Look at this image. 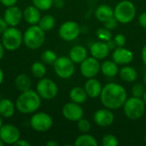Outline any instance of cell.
<instances>
[{
	"label": "cell",
	"instance_id": "obj_1",
	"mask_svg": "<svg viewBox=\"0 0 146 146\" xmlns=\"http://www.w3.org/2000/svg\"><path fill=\"white\" fill-rule=\"evenodd\" d=\"M99 98L105 108L113 110L123 107L127 99V94L126 89L121 85L111 82L103 87Z\"/></svg>",
	"mask_w": 146,
	"mask_h": 146
},
{
	"label": "cell",
	"instance_id": "obj_2",
	"mask_svg": "<svg viewBox=\"0 0 146 146\" xmlns=\"http://www.w3.org/2000/svg\"><path fill=\"white\" fill-rule=\"evenodd\" d=\"M42 98L37 92L29 89L25 92H21L15 100L16 110L23 115H30L38 111L40 108Z\"/></svg>",
	"mask_w": 146,
	"mask_h": 146
},
{
	"label": "cell",
	"instance_id": "obj_3",
	"mask_svg": "<svg viewBox=\"0 0 146 146\" xmlns=\"http://www.w3.org/2000/svg\"><path fill=\"white\" fill-rule=\"evenodd\" d=\"M45 41V32L38 25H30L23 33V44L30 50L40 48Z\"/></svg>",
	"mask_w": 146,
	"mask_h": 146
},
{
	"label": "cell",
	"instance_id": "obj_4",
	"mask_svg": "<svg viewBox=\"0 0 146 146\" xmlns=\"http://www.w3.org/2000/svg\"><path fill=\"white\" fill-rule=\"evenodd\" d=\"M1 42L6 50L15 51L23 44V33L16 27H9L3 33Z\"/></svg>",
	"mask_w": 146,
	"mask_h": 146
},
{
	"label": "cell",
	"instance_id": "obj_5",
	"mask_svg": "<svg viewBox=\"0 0 146 146\" xmlns=\"http://www.w3.org/2000/svg\"><path fill=\"white\" fill-rule=\"evenodd\" d=\"M136 8L133 2L122 0L114 9V16L121 24L130 23L136 16Z\"/></svg>",
	"mask_w": 146,
	"mask_h": 146
},
{
	"label": "cell",
	"instance_id": "obj_6",
	"mask_svg": "<svg viewBox=\"0 0 146 146\" xmlns=\"http://www.w3.org/2000/svg\"><path fill=\"white\" fill-rule=\"evenodd\" d=\"M125 115L133 121L139 120L145 114V103L142 98L131 97L127 98L123 105Z\"/></svg>",
	"mask_w": 146,
	"mask_h": 146
},
{
	"label": "cell",
	"instance_id": "obj_7",
	"mask_svg": "<svg viewBox=\"0 0 146 146\" xmlns=\"http://www.w3.org/2000/svg\"><path fill=\"white\" fill-rule=\"evenodd\" d=\"M53 67L56 74L62 80L71 78L75 72L74 62L69 58V56H62L57 57L53 64Z\"/></svg>",
	"mask_w": 146,
	"mask_h": 146
},
{
	"label": "cell",
	"instance_id": "obj_8",
	"mask_svg": "<svg viewBox=\"0 0 146 146\" xmlns=\"http://www.w3.org/2000/svg\"><path fill=\"white\" fill-rule=\"evenodd\" d=\"M36 91L44 100H52L54 99L58 93V86L56 82L49 78H41L38 80Z\"/></svg>",
	"mask_w": 146,
	"mask_h": 146
},
{
	"label": "cell",
	"instance_id": "obj_9",
	"mask_svg": "<svg viewBox=\"0 0 146 146\" xmlns=\"http://www.w3.org/2000/svg\"><path fill=\"white\" fill-rule=\"evenodd\" d=\"M52 117L45 112H35L30 118V127L36 132L44 133L53 126Z\"/></svg>",
	"mask_w": 146,
	"mask_h": 146
},
{
	"label": "cell",
	"instance_id": "obj_10",
	"mask_svg": "<svg viewBox=\"0 0 146 146\" xmlns=\"http://www.w3.org/2000/svg\"><path fill=\"white\" fill-rule=\"evenodd\" d=\"M80 33V25L74 21H67L63 22L58 30L59 37L67 42L75 40Z\"/></svg>",
	"mask_w": 146,
	"mask_h": 146
},
{
	"label": "cell",
	"instance_id": "obj_11",
	"mask_svg": "<svg viewBox=\"0 0 146 146\" xmlns=\"http://www.w3.org/2000/svg\"><path fill=\"white\" fill-rule=\"evenodd\" d=\"M100 67L101 64L99 62V60H98L93 56L91 57L87 56L80 63V70L81 74L85 78L90 79V78H94L98 74V73L100 72Z\"/></svg>",
	"mask_w": 146,
	"mask_h": 146
},
{
	"label": "cell",
	"instance_id": "obj_12",
	"mask_svg": "<svg viewBox=\"0 0 146 146\" xmlns=\"http://www.w3.org/2000/svg\"><path fill=\"white\" fill-rule=\"evenodd\" d=\"M21 139V132L13 124H3L0 128V139L4 145H15Z\"/></svg>",
	"mask_w": 146,
	"mask_h": 146
},
{
	"label": "cell",
	"instance_id": "obj_13",
	"mask_svg": "<svg viewBox=\"0 0 146 146\" xmlns=\"http://www.w3.org/2000/svg\"><path fill=\"white\" fill-rule=\"evenodd\" d=\"M62 115L65 119L69 121H78L84 115V110L83 108L74 102H69L64 104L62 110Z\"/></svg>",
	"mask_w": 146,
	"mask_h": 146
},
{
	"label": "cell",
	"instance_id": "obj_14",
	"mask_svg": "<svg viewBox=\"0 0 146 146\" xmlns=\"http://www.w3.org/2000/svg\"><path fill=\"white\" fill-rule=\"evenodd\" d=\"M3 17L9 27H17L23 19V11L16 5L7 7Z\"/></svg>",
	"mask_w": 146,
	"mask_h": 146
},
{
	"label": "cell",
	"instance_id": "obj_15",
	"mask_svg": "<svg viewBox=\"0 0 146 146\" xmlns=\"http://www.w3.org/2000/svg\"><path fill=\"white\" fill-rule=\"evenodd\" d=\"M95 123L101 127H107L111 126L115 121V115L111 110L104 108L98 110L93 115Z\"/></svg>",
	"mask_w": 146,
	"mask_h": 146
},
{
	"label": "cell",
	"instance_id": "obj_16",
	"mask_svg": "<svg viewBox=\"0 0 146 146\" xmlns=\"http://www.w3.org/2000/svg\"><path fill=\"white\" fill-rule=\"evenodd\" d=\"M112 60L118 65L129 64L133 60V53L124 46L116 47L112 53Z\"/></svg>",
	"mask_w": 146,
	"mask_h": 146
},
{
	"label": "cell",
	"instance_id": "obj_17",
	"mask_svg": "<svg viewBox=\"0 0 146 146\" xmlns=\"http://www.w3.org/2000/svg\"><path fill=\"white\" fill-rule=\"evenodd\" d=\"M110 49L107 44V42L104 41H97L92 44L90 47V53L92 56L97 58L98 60H102L108 56L110 54Z\"/></svg>",
	"mask_w": 146,
	"mask_h": 146
},
{
	"label": "cell",
	"instance_id": "obj_18",
	"mask_svg": "<svg viewBox=\"0 0 146 146\" xmlns=\"http://www.w3.org/2000/svg\"><path fill=\"white\" fill-rule=\"evenodd\" d=\"M41 16V10L34 5H29L23 10V19L29 25H38Z\"/></svg>",
	"mask_w": 146,
	"mask_h": 146
},
{
	"label": "cell",
	"instance_id": "obj_19",
	"mask_svg": "<svg viewBox=\"0 0 146 146\" xmlns=\"http://www.w3.org/2000/svg\"><path fill=\"white\" fill-rule=\"evenodd\" d=\"M85 91L87 93V96L91 98H97L100 97L103 86L101 82L94 78L87 79V80L85 83Z\"/></svg>",
	"mask_w": 146,
	"mask_h": 146
},
{
	"label": "cell",
	"instance_id": "obj_20",
	"mask_svg": "<svg viewBox=\"0 0 146 146\" xmlns=\"http://www.w3.org/2000/svg\"><path fill=\"white\" fill-rule=\"evenodd\" d=\"M15 104L9 98L0 99V115L3 118H10L15 113Z\"/></svg>",
	"mask_w": 146,
	"mask_h": 146
},
{
	"label": "cell",
	"instance_id": "obj_21",
	"mask_svg": "<svg viewBox=\"0 0 146 146\" xmlns=\"http://www.w3.org/2000/svg\"><path fill=\"white\" fill-rule=\"evenodd\" d=\"M94 15L98 21L105 22L106 21L114 17V9H112L110 5L101 4L97 7Z\"/></svg>",
	"mask_w": 146,
	"mask_h": 146
},
{
	"label": "cell",
	"instance_id": "obj_22",
	"mask_svg": "<svg viewBox=\"0 0 146 146\" xmlns=\"http://www.w3.org/2000/svg\"><path fill=\"white\" fill-rule=\"evenodd\" d=\"M68 56L74 63L80 64L87 57V50L82 45H74L70 49Z\"/></svg>",
	"mask_w": 146,
	"mask_h": 146
},
{
	"label": "cell",
	"instance_id": "obj_23",
	"mask_svg": "<svg viewBox=\"0 0 146 146\" xmlns=\"http://www.w3.org/2000/svg\"><path fill=\"white\" fill-rule=\"evenodd\" d=\"M100 71L104 76L108 78H113L119 73L118 64L115 63L113 60H106L101 64Z\"/></svg>",
	"mask_w": 146,
	"mask_h": 146
},
{
	"label": "cell",
	"instance_id": "obj_24",
	"mask_svg": "<svg viewBox=\"0 0 146 146\" xmlns=\"http://www.w3.org/2000/svg\"><path fill=\"white\" fill-rule=\"evenodd\" d=\"M69 98L72 102L81 104L86 101L88 96L86 92L85 91V88H82L80 86H74L69 92Z\"/></svg>",
	"mask_w": 146,
	"mask_h": 146
},
{
	"label": "cell",
	"instance_id": "obj_25",
	"mask_svg": "<svg viewBox=\"0 0 146 146\" xmlns=\"http://www.w3.org/2000/svg\"><path fill=\"white\" fill-rule=\"evenodd\" d=\"M15 88L21 92L27 91L31 89L32 80L27 74H20L15 79Z\"/></svg>",
	"mask_w": 146,
	"mask_h": 146
},
{
	"label": "cell",
	"instance_id": "obj_26",
	"mask_svg": "<svg viewBox=\"0 0 146 146\" xmlns=\"http://www.w3.org/2000/svg\"><path fill=\"white\" fill-rule=\"evenodd\" d=\"M119 74L122 80L128 83L134 82L138 78L137 70L131 66H125L121 68V70L119 71Z\"/></svg>",
	"mask_w": 146,
	"mask_h": 146
},
{
	"label": "cell",
	"instance_id": "obj_27",
	"mask_svg": "<svg viewBox=\"0 0 146 146\" xmlns=\"http://www.w3.org/2000/svg\"><path fill=\"white\" fill-rule=\"evenodd\" d=\"M75 146H97L98 141L97 139L91 134L83 133L77 137L74 141Z\"/></svg>",
	"mask_w": 146,
	"mask_h": 146
},
{
	"label": "cell",
	"instance_id": "obj_28",
	"mask_svg": "<svg viewBox=\"0 0 146 146\" xmlns=\"http://www.w3.org/2000/svg\"><path fill=\"white\" fill-rule=\"evenodd\" d=\"M44 32H49L50 30H52L56 25V19L55 17L50 15V14H47L44 15L43 16H41L40 21L38 24Z\"/></svg>",
	"mask_w": 146,
	"mask_h": 146
},
{
	"label": "cell",
	"instance_id": "obj_29",
	"mask_svg": "<svg viewBox=\"0 0 146 146\" xmlns=\"http://www.w3.org/2000/svg\"><path fill=\"white\" fill-rule=\"evenodd\" d=\"M31 72L33 77L39 80L45 76L47 69L45 64L43 62H35L31 66Z\"/></svg>",
	"mask_w": 146,
	"mask_h": 146
},
{
	"label": "cell",
	"instance_id": "obj_30",
	"mask_svg": "<svg viewBox=\"0 0 146 146\" xmlns=\"http://www.w3.org/2000/svg\"><path fill=\"white\" fill-rule=\"evenodd\" d=\"M40 57H41V61L44 64L53 65L58 56H56V52L53 51L52 50H45L42 52Z\"/></svg>",
	"mask_w": 146,
	"mask_h": 146
},
{
	"label": "cell",
	"instance_id": "obj_31",
	"mask_svg": "<svg viewBox=\"0 0 146 146\" xmlns=\"http://www.w3.org/2000/svg\"><path fill=\"white\" fill-rule=\"evenodd\" d=\"M33 5L41 11L49 10L53 6V0H32Z\"/></svg>",
	"mask_w": 146,
	"mask_h": 146
},
{
	"label": "cell",
	"instance_id": "obj_32",
	"mask_svg": "<svg viewBox=\"0 0 146 146\" xmlns=\"http://www.w3.org/2000/svg\"><path fill=\"white\" fill-rule=\"evenodd\" d=\"M97 37L99 40L101 41H104V42H107L109 40H110L112 38V33L110 30L105 28L104 27H101V28H98L97 30Z\"/></svg>",
	"mask_w": 146,
	"mask_h": 146
},
{
	"label": "cell",
	"instance_id": "obj_33",
	"mask_svg": "<svg viewBox=\"0 0 146 146\" xmlns=\"http://www.w3.org/2000/svg\"><path fill=\"white\" fill-rule=\"evenodd\" d=\"M101 143L103 146H117L119 145L117 138L113 134H107L104 136Z\"/></svg>",
	"mask_w": 146,
	"mask_h": 146
},
{
	"label": "cell",
	"instance_id": "obj_34",
	"mask_svg": "<svg viewBox=\"0 0 146 146\" xmlns=\"http://www.w3.org/2000/svg\"><path fill=\"white\" fill-rule=\"evenodd\" d=\"M77 127L80 132H81L83 133H86L91 130L92 125L88 120H86L85 118H81L80 120H79L77 121Z\"/></svg>",
	"mask_w": 146,
	"mask_h": 146
},
{
	"label": "cell",
	"instance_id": "obj_35",
	"mask_svg": "<svg viewBox=\"0 0 146 146\" xmlns=\"http://www.w3.org/2000/svg\"><path fill=\"white\" fill-rule=\"evenodd\" d=\"M145 92V85L142 83H135L132 87V95L136 98H142Z\"/></svg>",
	"mask_w": 146,
	"mask_h": 146
},
{
	"label": "cell",
	"instance_id": "obj_36",
	"mask_svg": "<svg viewBox=\"0 0 146 146\" xmlns=\"http://www.w3.org/2000/svg\"><path fill=\"white\" fill-rule=\"evenodd\" d=\"M118 24H119L118 21H117V20L115 18V16H114V17L110 18V20L106 21L105 22H104V27L105 28H107V29L112 31V30H114V29H115V28L117 27Z\"/></svg>",
	"mask_w": 146,
	"mask_h": 146
},
{
	"label": "cell",
	"instance_id": "obj_37",
	"mask_svg": "<svg viewBox=\"0 0 146 146\" xmlns=\"http://www.w3.org/2000/svg\"><path fill=\"white\" fill-rule=\"evenodd\" d=\"M113 39L117 47H123L126 44V37L124 34H121V33L116 34Z\"/></svg>",
	"mask_w": 146,
	"mask_h": 146
},
{
	"label": "cell",
	"instance_id": "obj_38",
	"mask_svg": "<svg viewBox=\"0 0 146 146\" xmlns=\"http://www.w3.org/2000/svg\"><path fill=\"white\" fill-rule=\"evenodd\" d=\"M17 2H18V0H0L1 4L6 8L15 5L17 3Z\"/></svg>",
	"mask_w": 146,
	"mask_h": 146
},
{
	"label": "cell",
	"instance_id": "obj_39",
	"mask_svg": "<svg viewBox=\"0 0 146 146\" xmlns=\"http://www.w3.org/2000/svg\"><path fill=\"white\" fill-rule=\"evenodd\" d=\"M139 22L143 28L146 29V12H143L142 14H140L139 17Z\"/></svg>",
	"mask_w": 146,
	"mask_h": 146
},
{
	"label": "cell",
	"instance_id": "obj_40",
	"mask_svg": "<svg viewBox=\"0 0 146 146\" xmlns=\"http://www.w3.org/2000/svg\"><path fill=\"white\" fill-rule=\"evenodd\" d=\"M9 27L8 24L6 23V21H4L3 17H0V34L2 35L3 33Z\"/></svg>",
	"mask_w": 146,
	"mask_h": 146
},
{
	"label": "cell",
	"instance_id": "obj_41",
	"mask_svg": "<svg viewBox=\"0 0 146 146\" xmlns=\"http://www.w3.org/2000/svg\"><path fill=\"white\" fill-rule=\"evenodd\" d=\"M53 6L56 9H62L65 6V0H53Z\"/></svg>",
	"mask_w": 146,
	"mask_h": 146
},
{
	"label": "cell",
	"instance_id": "obj_42",
	"mask_svg": "<svg viewBox=\"0 0 146 146\" xmlns=\"http://www.w3.org/2000/svg\"><path fill=\"white\" fill-rule=\"evenodd\" d=\"M14 145H16V146H31V144L28 142V141H27V140H25V139H19V140H17L16 142H15V144Z\"/></svg>",
	"mask_w": 146,
	"mask_h": 146
},
{
	"label": "cell",
	"instance_id": "obj_43",
	"mask_svg": "<svg viewBox=\"0 0 146 146\" xmlns=\"http://www.w3.org/2000/svg\"><path fill=\"white\" fill-rule=\"evenodd\" d=\"M107 44H108V45H109V47H110V50H115V48L117 47L113 38H111L110 40L107 41Z\"/></svg>",
	"mask_w": 146,
	"mask_h": 146
},
{
	"label": "cell",
	"instance_id": "obj_44",
	"mask_svg": "<svg viewBox=\"0 0 146 146\" xmlns=\"http://www.w3.org/2000/svg\"><path fill=\"white\" fill-rule=\"evenodd\" d=\"M141 56H142V61H143L144 64L145 65L146 67V44L143 47V49H142V54H141Z\"/></svg>",
	"mask_w": 146,
	"mask_h": 146
},
{
	"label": "cell",
	"instance_id": "obj_45",
	"mask_svg": "<svg viewBox=\"0 0 146 146\" xmlns=\"http://www.w3.org/2000/svg\"><path fill=\"white\" fill-rule=\"evenodd\" d=\"M4 51H5V49L2 44V42H0V61L3 59V56H4Z\"/></svg>",
	"mask_w": 146,
	"mask_h": 146
},
{
	"label": "cell",
	"instance_id": "obj_46",
	"mask_svg": "<svg viewBox=\"0 0 146 146\" xmlns=\"http://www.w3.org/2000/svg\"><path fill=\"white\" fill-rule=\"evenodd\" d=\"M59 144L55 140H50L46 143V146H58Z\"/></svg>",
	"mask_w": 146,
	"mask_h": 146
},
{
	"label": "cell",
	"instance_id": "obj_47",
	"mask_svg": "<svg viewBox=\"0 0 146 146\" xmlns=\"http://www.w3.org/2000/svg\"><path fill=\"white\" fill-rule=\"evenodd\" d=\"M3 80H4V73H3V69L0 68V86L3 84Z\"/></svg>",
	"mask_w": 146,
	"mask_h": 146
},
{
	"label": "cell",
	"instance_id": "obj_48",
	"mask_svg": "<svg viewBox=\"0 0 146 146\" xmlns=\"http://www.w3.org/2000/svg\"><path fill=\"white\" fill-rule=\"evenodd\" d=\"M142 98H143V100H144V102L146 104V91L145 92V93H144V95H143V97H142Z\"/></svg>",
	"mask_w": 146,
	"mask_h": 146
},
{
	"label": "cell",
	"instance_id": "obj_49",
	"mask_svg": "<svg viewBox=\"0 0 146 146\" xmlns=\"http://www.w3.org/2000/svg\"><path fill=\"white\" fill-rule=\"evenodd\" d=\"M3 125V117L0 115V128L2 127V126Z\"/></svg>",
	"mask_w": 146,
	"mask_h": 146
},
{
	"label": "cell",
	"instance_id": "obj_50",
	"mask_svg": "<svg viewBox=\"0 0 146 146\" xmlns=\"http://www.w3.org/2000/svg\"><path fill=\"white\" fill-rule=\"evenodd\" d=\"M144 84L146 86V72L145 73V75H144Z\"/></svg>",
	"mask_w": 146,
	"mask_h": 146
},
{
	"label": "cell",
	"instance_id": "obj_51",
	"mask_svg": "<svg viewBox=\"0 0 146 146\" xmlns=\"http://www.w3.org/2000/svg\"><path fill=\"white\" fill-rule=\"evenodd\" d=\"M4 145V144H3V142L0 139V146H3Z\"/></svg>",
	"mask_w": 146,
	"mask_h": 146
},
{
	"label": "cell",
	"instance_id": "obj_52",
	"mask_svg": "<svg viewBox=\"0 0 146 146\" xmlns=\"http://www.w3.org/2000/svg\"><path fill=\"white\" fill-rule=\"evenodd\" d=\"M145 143H146V134H145Z\"/></svg>",
	"mask_w": 146,
	"mask_h": 146
},
{
	"label": "cell",
	"instance_id": "obj_53",
	"mask_svg": "<svg viewBox=\"0 0 146 146\" xmlns=\"http://www.w3.org/2000/svg\"><path fill=\"white\" fill-rule=\"evenodd\" d=\"M145 115H146V111H145Z\"/></svg>",
	"mask_w": 146,
	"mask_h": 146
}]
</instances>
